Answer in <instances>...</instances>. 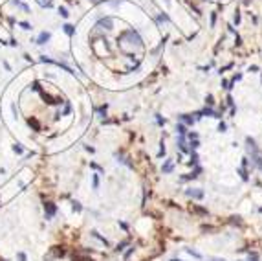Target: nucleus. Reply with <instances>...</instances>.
Here are the masks:
<instances>
[{
  "instance_id": "a878e982",
  "label": "nucleus",
  "mask_w": 262,
  "mask_h": 261,
  "mask_svg": "<svg viewBox=\"0 0 262 261\" xmlns=\"http://www.w3.org/2000/svg\"><path fill=\"white\" fill-rule=\"evenodd\" d=\"M19 259L20 261H28V258H26V254H24V252H19Z\"/></svg>"
},
{
  "instance_id": "f8f14e48",
  "label": "nucleus",
  "mask_w": 262,
  "mask_h": 261,
  "mask_svg": "<svg viewBox=\"0 0 262 261\" xmlns=\"http://www.w3.org/2000/svg\"><path fill=\"white\" fill-rule=\"evenodd\" d=\"M191 212H196V213H202V215H207V210L205 208H200V206H191Z\"/></svg>"
},
{
  "instance_id": "cd10ccee",
  "label": "nucleus",
  "mask_w": 262,
  "mask_h": 261,
  "mask_svg": "<svg viewBox=\"0 0 262 261\" xmlns=\"http://www.w3.org/2000/svg\"><path fill=\"white\" fill-rule=\"evenodd\" d=\"M238 22H240V13L237 11V13H235V24H238Z\"/></svg>"
},
{
  "instance_id": "c756f323",
  "label": "nucleus",
  "mask_w": 262,
  "mask_h": 261,
  "mask_svg": "<svg viewBox=\"0 0 262 261\" xmlns=\"http://www.w3.org/2000/svg\"><path fill=\"white\" fill-rule=\"evenodd\" d=\"M156 120H158V123H160V125H165V120H163V118H160V116H156Z\"/></svg>"
},
{
  "instance_id": "4be33fe9",
  "label": "nucleus",
  "mask_w": 262,
  "mask_h": 261,
  "mask_svg": "<svg viewBox=\"0 0 262 261\" xmlns=\"http://www.w3.org/2000/svg\"><path fill=\"white\" fill-rule=\"evenodd\" d=\"M97 188H99V177L94 175V189H97Z\"/></svg>"
},
{
  "instance_id": "6e6552de",
  "label": "nucleus",
  "mask_w": 262,
  "mask_h": 261,
  "mask_svg": "<svg viewBox=\"0 0 262 261\" xmlns=\"http://www.w3.org/2000/svg\"><path fill=\"white\" fill-rule=\"evenodd\" d=\"M48 40H50V33L48 31H42L39 35V39H37V44H46Z\"/></svg>"
},
{
  "instance_id": "4468645a",
  "label": "nucleus",
  "mask_w": 262,
  "mask_h": 261,
  "mask_svg": "<svg viewBox=\"0 0 262 261\" xmlns=\"http://www.w3.org/2000/svg\"><path fill=\"white\" fill-rule=\"evenodd\" d=\"M185 250H187V252H189V254H191L193 258H196V259H202V254H198L196 250H193V248H185Z\"/></svg>"
},
{
  "instance_id": "2eb2a0df",
  "label": "nucleus",
  "mask_w": 262,
  "mask_h": 261,
  "mask_svg": "<svg viewBox=\"0 0 262 261\" xmlns=\"http://www.w3.org/2000/svg\"><path fill=\"white\" fill-rule=\"evenodd\" d=\"M92 235H94V237H97V239H99V241H103V243H104V245H106V246H108V241H106V239H104V237H103V235H99V232H95V230H94V232H92Z\"/></svg>"
},
{
  "instance_id": "39448f33",
  "label": "nucleus",
  "mask_w": 262,
  "mask_h": 261,
  "mask_svg": "<svg viewBox=\"0 0 262 261\" xmlns=\"http://www.w3.org/2000/svg\"><path fill=\"white\" fill-rule=\"evenodd\" d=\"M178 118H180V121H183L185 125H193V123L196 121V118H193V114H180Z\"/></svg>"
},
{
  "instance_id": "f257e3e1",
  "label": "nucleus",
  "mask_w": 262,
  "mask_h": 261,
  "mask_svg": "<svg viewBox=\"0 0 262 261\" xmlns=\"http://www.w3.org/2000/svg\"><path fill=\"white\" fill-rule=\"evenodd\" d=\"M121 39H130L132 44H134V42H136V44H141V37L136 30H127V31L121 35Z\"/></svg>"
},
{
  "instance_id": "7c9ffc66",
  "label": "nucleus",
  "mask_w": 262,
  "mask_h": 261,
  "mask_svg": "<svg viewBox=\"0 0 262 261\" xmlns=\"http://www.w3.org/2000/svg\"><path fill=\"white\" fill-rule=\"evenodd\" d=\"M94 4H99V2H104V0H92Z\"/></svg>"
},
{
  "instance_id": "6ab92c4d",
  "label": "nucleus",
  "mask_w": 262,
  "mask_h": 261,
  "mask_svg": "<svg viewBox=\"0 0 262 261\" xmlns=\"http://www.w3.org/2000/svg\"><path fill=\"white\" fill-rule=\"evenodd\" d=\"M127 245H128V241H123V243H119V245L116 246V252H121V250H123V248H125Z\"/></svg>"
},
{
  "instance_id": "f03ea898",
  "label": "nucleus",
  "mask_w": 262,
  "mask_h": 261,
  "mask_svg": "<svg viewBox=\"0 0 262 261\" xmlns=\"http://www.w3.org/2000/svg\"><path fill=\"white\" fill-rule=\"evenodd\" d=\"M44 213H46V219H51L57 213V206L53 202H44Z\"/></svg>"
},
{
  "instance_id": "a211bd4d",
  "label": "nucleus",
  "mask_w": 262,
  "mask_h": 261,
  "mask_svg": "<svg viewBox=\"0 0 262 261\" xmlns=\"http://www.w3.org/2000/svg\"><path fill=\"white\" fill-rule=\"evenodd\" d=\"M238 173H240L242 180H247V173H246V167H240V169H238Z\"/></svg>"
},
{
  "instance_id": "423d86ee",
  "label": "nucleus",
  "mask_w": 262,
  "mask_h": 261,
  "mask_svg": "<svg viewBox=\"0 0 262 261\" xmlns=\"http://www.w3.org/2000/svg\"><path fill=\"white\" fill-rule=\"evenodd\" d=\"M198 173H202V167H196L191 175H185V177H181V180H193V179H198Z\"/></svg>"
},
{
  "instance_id": "7ed1b4c3",
  "label": "nucleus",
  "mask_w": 262,
  "mask_h": 261,
  "mask_svg": "<svg viewBox=\"0 0 262 261\" xmlns=\"http://www.w3.org/2000/svg\"><path fill=\"white\" fill-rule=\"evenodd\" d=\"M97 26H99V28H104V30H112V28H114V19H112V17H103V19L97 20Z\"/></svg>"
},
{
  "instance_id": "0eeeda50",
  "label": "nucleus",
  "mask_w": 262,
  "mask_h": 261,
  "mask_svg": "<svg viewBox=\"0 0 262 261\" xmlns=\"http://www.w3.org/2000/svg\"><path fill=\"white\" fill-rule=\"evenodd\" d=\"M172 169H174L172 160H167L165 164H163V167H161V171H163V173H172Z\"/></svg>"
},
{
  "instance_id": "473e14b6",
  "label": "nucleus",
  "mask_w": 262,
  "mask_h": 261,
  "mask_svg": "<svg viewBox=\"0 0 262 261\" xmlns=\"http://www.w3.org/2000/svg\"><path fill=\"white\" fill-rule=\"evenodd\" d=\"M171 261H181V259H171Z\"/></svg>"
},
{
  "instance_id": "5701e85b",
  "label": "nucleus",
  "mask_w": 262,
  "mask_h": 261,
  "mask_svg": "<svg viewBox=\"0 0 262 261\" xmlns=\"http://www.w3.org/2000/svg\"><path fill=\"white\" fill-rule=\"evenodd\" d=\"M218 131H220V133H225V131H227V125H225L224 121H222L220 125H218Z\"/></svg>"
},
{
  "instance_id": "412c9836",
  "label": "nucleus",
  "mask_w": 262,
  "mask_h": 261,
  "mask_svg": "<svg viewBox=\"0 0 262 261\" xmlns=\"http://www.w3.org/2000/svg\"><path fill=\"white\" fill-rule=\"evenodd\" d=\"M198 147H200V142L198 140H194V142L191 140V151H193V149H198Z\"/></svg>"
},
{
  "instance_id": "20e7f679",
  "label": "nucleus",
  "mask_w": 262,
  "mask_h": 261,
  "mask_svg": "<svg viewBox=\"0 0 262 261\" xmlns=\"http://www.w3.org/2000/svg\"><path fill=\"white\" fill-rule=\"evenodd\" d=\"M185 195L187 197H193V199H203V191L202 189H187Z\"/></svg>"
},
{
  "instance_id": "1a4fd4ad",
  "label": "nucleus",
  "mask_w": 262,
  "mask_h": 261,
  "mask_svg": "<svg viewBox=\"0 0 262 261\" xmlns=\"http://www.w3.org/2000/svg\"><path fill=\"white\" fill-rule=\"evenodd\" d=\"M51 252H53V258H62V256L66 254L62 246H53V250H51Z\"/></svg>"
},
{
  "instance_id": "9b49d317",
  "label": "nucleus",
  "mask_w": 262,
  "mask_h": 261,
  "mask_svg": "<svg viewBox=\"0 0 262 261\" xmlns=\"http://www.w3.org/2000/svg\"><path fill=\"white\" fill-rule=\"evenodd\" d=\"M28 123H29V127H33V129H35L37 133L40 131V123H39L37 120H35V118H29V120H28Z\"/></svg>"
},
{
  "instance_id": "f3484780",
  "label": "nucleus",
  "mask_w": 262,
  "mask_h": 261,
  "mask_svg": "<svg viewBox=\"0 0 262 261\" xmlns=\"http://www.w3.org/2000/svg\"><path fill=\"white\" fill-rule=\"evenodd\" d=\"M72 208H73V212H77V213H79L81 210H82V206H81V204H79L77 201H73V202H72Z\"/></svg>"
},
{
  "instance_id": "b1692460",
  "label": "nucleus",
  "mask_w": 262,
  "mask_h": 261,
  "mask_svg": "<svg viewBox=\"0 0 262 261\" xmlns=\"http://www.w3.org/2000/svg\"><path fill=\"white\" fill-rule=\"evenodd\" d=\"M205 101H207V105H209V107H211V105L215 103V100H213V96H211V94H209V96L205 98Z\"/></svg>"
},
{
  "instance_id": "c85d7f7f",
  "label": "nucleus",
  "mask_w": 262,
  "mask_h": 261,
  "mask_svg": "<svg viewBox=\"0 0 262 261\" xmlns=\"http://www.w3.org/2000/svg\"><path fill=\"white\" fill-rule=\"evenodd\" d=\"M215 22H216V13L211 15V26H215Z\"/></svg>"
},
{
  "instance_id": "9d476101",
  "label": "nucleus",
  "mask_w": 262,
  "mask_h": 261,
  "mask_svg": "<svg viewBox=\"0 0 262 261\" xmlns=\"http://www.w3.org/2000/svg\"><path fill=\"white\" fill-rule=\"evenodd\" d=\"M62 30H64V33H66V35H70V37L75 33V28H73L72 24H64V26H62Z\"/></svg>"
},
{
  "instance_id": "393cba45",
  "label": "nucleus",
  "mask_w": 262,
  "mask_h": 261,
  "mask_svg": "<svg viewBox=\"0 0 262 261\" xmlns=\"http://www.w3.org/2000/svg\"><path fill=\"white\" fill-rule=\"evenodd\" d=\"M13 151H15V153H19V155H20V153H22V147H20L19 143H17V145H13Z\"/></svg>"
},
{
  "instance_id": "bb28decb",
  "label": "nucleus",
  "mask_w": 262,
  "mask_h": 261,
  "mask_svg": "<svg viewBox=\"0 0 262 261\" xmlns=\"http://www.w3.org/2000/svg\"><path fill=\"white\" fill-rule=\"evenodd\" d=\"M20 26H22V28H24V30H31V26H29V24H28V22H20Z\"/></svg>"
},
{
  "instance_id": "aec40b11",
  "label": "nucleus",
  "mask_w": 262,
  "mask_h": 261,
  "mask_svg": "<svg viewBox=\"0 0 262 261\" xmlns=\"http://www.w3.org/2000/svg\"><path fill=\"white\" fill-rule=\"evenodd\" d=\"M59 13H60V17H64V19H66V17H68V15H70V13H68V9H66V7H59Z\"/></svg>"
},
{
  "instance_id": "2f4dec72",
  "label": "nucleus",
  "mask_w": 262,
  "mask_h": 261,
  "mask_svg": "<svg viewBox=\"0 0 262 261\" xmlns=\"http://www.w3.org/2000/svg\"><path fill=\"white\" fill-rule=\"evenodd\" d=\"M211 261H224V259H220V258H213Z\"/></svg>"
},
{
  "instance_id": "ddd939ff",
  "label": "nucleus",
  "mask_w": 262,
  "mask_h": 261,
  "mask_svg": "<svg viewBox=\"0 0 262 261\" xmlns=\"http://www.w3.org/2000/svg\"><path fill=\"white\" fill-rule=\"evenodd\" d=\"M176 131H178V134H180V136H185V134H187V127H185L183 123H178Z\"/></svg>"
},
{
  "instance_id": "dca6fc26",
  "label": "nucleus",
  "mask_w": 262,
  "mask_h": 261,
  "mask_svg": "<svg viewBox=\"0 0 262 261\" xmlns=\"http://www.w3.org/2000/svg\"><path fill=\"white\" fill-rule=\"evenodd\" d=\"M169 17H167V15H165V13H161V15H158V19H156V22H169Z\"/></svg>"
}]
</instances>
